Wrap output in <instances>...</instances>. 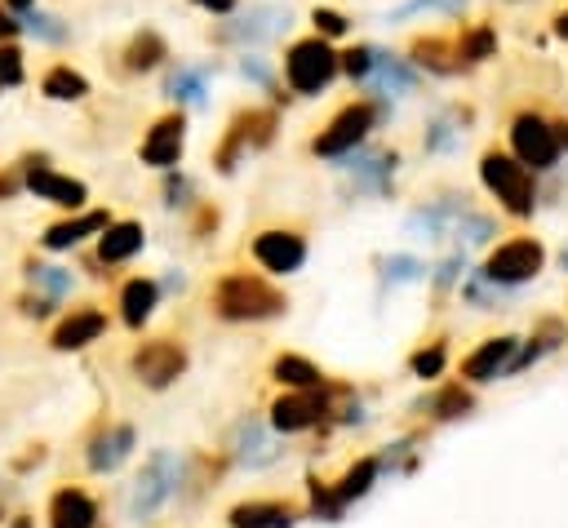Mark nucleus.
I'll return each instance as SVG.
<instances>
[{"label": "nucleus", "instance_id": "nucleus-1", "mask_svg": "<svg viewBox=\"0 0 568 528\" xmlns=\"http://www.w3.org/2000/svg\"><path fill=\"white\" fill-rule=\"evenodd\" d=\"M280 71H284L288 93H297V98H320V93L342 75V49H337L333 40L315 35V31H311V35H297V40H288Z\"/></svg>", "mask_w": 568, "mask_h": 528}, {"label": "nucleus", "instance_id": "nucleus-2", "mask_svg": "<svg viewBox=\"0 0 568 528\" xmlns=\"http://www.w3.org/2000/svg\"><path fill=\"white\" fill-rule=\"evenodd\" d=\"M382 115H386V106H382V98H355V102H346V106H337L333 111V120L311 138V155H320V160H342V155H351L355 146H364L368 142V133L382 124Z\"/></svg>", "mask_w": 568, "mask_h": 528}, {"label": "nucleus", "instance_id": "nucleus-3", "mask_svg": "<svg viewBox=\"0 0 568 528\" xmlns=\"http://www.w3.org/2000/svg\"><path fill=\"white\" fill-rule=\"evenodd\" d=\"M479 182L488 186V195L510 213V217H532L537 209V182H532V169L519 164L510 151H484L479 155Z\"/></svg>", "mask_w": 568, "mask_h": 528}, {"label": "nucleus", "instance_id": "nucleus-4", "mask_svg": "<svg viewBox=\"0 0 568 528\" xmlns=\"http://www.w3.org/2000/svg\"><path fill=\"white\" fill-rule=\"evenodd\" d=\"M288 27H293V9H288V4L257 0V4H248V9H235L231 22H222V27L213 31V40H217V44H235V49H257V44L280 40Z\"/></svg>", "mask_w": 568, "mask_h": 528}, {"label": "nucleus", "instance_id": "nucleus-5", "mask_svg": "<svg viewBox=\"0 0 568 528\" xmlns=\"http://www.w3.org/2000/svg\"><path fill=\"white\" fill-rule=\"evenodd\" d=\"M506 138H510V155H515L519 164H528L532 173L555 169L559 155H564L559 120H546L541 111H519V115H510Z\"/></svg>", "mask_w": 568, "mask_h": 528}, {"label": "nucleus", "instance_id": "nucleus-6", "mask_svg": "<svg viewBox=\"0 0 568 528\" xmlns=\"http://www.w3.org/2000/svg\"><path fill=\"white\" fill-rule=\"evenodd\" d=\"M271 138H275V111H271V106H244V111H235L231 124L222 129L217 146H213L217 173H235V164H240L248 151L266 146Z\"/></svg>", "mask_w": 568, "mask_h": 528}, {"label": "nucleus", "instance_id": "nucleus-7", "mask_svg": "<svg viewBox=\"0 0 568 528\" xmlns=\"http://www.w3.org/2000/svg\"><path fill=\"white\" fill-rule=\"evenodd\" d=\"M213 302H217V315H226V319H262V315H275V311L284 306V297H280L266 280H257V275H248V271L226 275V280L217 284Z\"/></svg>", "mask_w": 568, "mask_h": 528}, {"label": "nucleus", "instance_id": "nucleus-8", "mask_svg": "<svg viewBox=\"0 0 568 528\" xmlns=\"http://www.w3.org/2000/svg\"><path fill=\"white\" fill-rule=\"evenodd\" d=\"M178 479H182V461L173 453H164V448L151 453L146 466H142V475L129 488V519H151L178 493Z\"/></svg>", "mask_w": 568, "mask_h": 528}, {"label": "nucleus", "instance_id": "nucleus-9", "mask_svg": "<svg viewBox=\"0 0 568 528\" xmlns=\"http://www.w3.org/2000/svg\"><path fill=\"white\" fill-rule=\"evenodd\" d=\"M541 262H546V248L532 235H515V240H506V244H497L488 253L484 275L493 284H524V280H532L541 271Z\"/></svg>", "mask_w": 568, "mask_h": 528}, {"label": "nucleus", "instance_id": "nucleus-10", "mask_svg": "<svg viewBox=\"0 0 568 528\" xmlns=\"http://www.w3.org/2000/svg\"><path fill=\"white\" fill-rule=\"evenodd\" d=\"M182 151H186V115H182V111H164V115L146 129L142 146H138L142 164L164 169V173L182 164Z\"/></svg>", "mask_w": 568, "mask_h": 528}, {"label": "nucleus", "instance_id": "nucleus-11", "mask_svg": "<svg viewBox=\"0 0 568 528\" xmlns=\"http://www.w3.org/2000/svg\"><path fill=\"white\" fill-rule=\"evenodd\" d=\"M22 186L36 191L49 204H62V209H84V200H89V186L80 177H67V173L49 169L44 160H27L22 164Z\"/></svg>", "mask_w": 568, "mask_h": 528}, {"label": "nucleus", "instance_id": "nucleus-12", "mask_svg": "<svg viewBox=\"0 0 568 528\" xmlns=\"http://www.w3.org/2000/svg\"><path fill=\"white\" fill-rule=\"evenodd\" d=\"M408 62L417 71H430V75H457L466 71L462 67V49H457V31H422L408 40Z\"/></svg>", "mask_w": 568, "mask_h": 528}, {"label": "nucleus", "instance_id": "nucleus-13", "mask_svg": "<svg viewBox=\"0 0 568 528\" xmlns=\"http://www.w3.org/2000/svg\"><path fill=\"white\" fill-rule=\"evenodd\" d=\"M253 257H257L266 271L288 275V271H297V266L306 262V240H302L297 231L275 226V231H262V235L253 240Z\"/></svg>", "mask_w": 568, "mask_h": 528}, {"label": "nucleus", "instance_id": "nucleus-14", "mask_svg": "<svg viewBox=\"0 0 568 528\" xmlns=\"http://www.w3.org/2000/svg\"><path fill=\"white\" fill-rule=\"evenodd\" d=\"M373 98H408L413 89H417V67L408 62V58H395V53H386V49H377V62H373V75H368V84H364Z\"/></svg>", "mask_w": 568, "mask_h": 528}, {"label": "nucleus", "instance_id": "nucleus-15", "mask_svg": "<svg viewBox=\"0 0 568 528\" xmlns=\"http://www.w3.org/2000/svg\"><path fill=\"white\" fill-rule=\"evenodd\" d=\"M169 58V40L155 31V27H138L124 44H120V71L124 75H146L155 67H164Z\"/></svg>", "mask_w": 568, "mask_h": 528}, {"label": "nucleus", "instance_id": "nucleus-16", "mask_svg": "<svg viewBox=\"0 0 568 528\" xmlns=\"http://www.w3.org/2000/svg\"><path fill=\"white\" fill-rule=\"evenodd\" d=\"M213 84V62H178L164 75V98L178 106H200Z\"/></svg>", "mask_w": 568, "mask_h": 528}, {"label": "nucleus", "instance_id": "nucleus-17", "mask_svg": "<svg viewBox=\"0 0 568 528\" xmlns=\"http://www.w3.org/2000/svg\"><path fill=\"white\" fill-rule=\"evenodd\" d=\"M182 364H186V355H182V346H173V342H151V346H142V351L133 355V368H138V377H142L146 386L173 382V377L182 373Z\"/></svg>", "mask_w": 568, "mask_h": 528}, {"label": "nucleus", "instance_id": "nucleus-18", "mask_svg": "<svg viewBox=\"0 0 568 528\" xmlns=\"http://www.w3.org/2000/svg\"><path fill=\"white\" fill-rule=\"evenodd\" d=\"M235 457L257 470V466H271V461L280 457V444L271 439V430H266L257 417H244V422L235 426Z\"/></svg>", "mask_w": 568, "mask_h": 528}, {"label": "nucleus", "instance_id": "nucleus-19", "mask_svg": "<svg viewBox=\"0 0 568 528\" xmlns=\"http://www.w3.org/2000/svg\"><path fill=\"white\" fill-rule=\"evenodd\" d=\"M515 351H519L515 337H488V342L462 364V377H470V382H488V377H497L501 368H510Z\"/></svg>", "mask_w": 568, "mask_h": 528}, {"label": "nucleus", "instance_id": "nucleus-20", "mask_svg": "<svg viewBox=\"0 0 568 528\" xmlns=\"http://www.w3.org/2000/svg\"><path fill=\"white\" fill-rule=\"evenodd\" d=\"M106 222H111V213H102V209H89V213H75L67 222H53L44 231V248H75L84 235H102Z\"/></svg>", "mask_w": 568, "mask_h": 528}, {"label": "nucleus", "instance_id": "nucleus-21", "mask_svg": "<svg viewBox=\"0 0 568 528\" xmlns=\"http://www.w3.org/2000/svg\"><path fill=\"white\" fill-rule=\"evenodd\" d=\"M40 93L49 102H84L89 98V80L71 62H49L44 75H40Z\"/></svg>", "mask_w": 568, "mask_h": 528}, {"label": "nucleus", "instance_id": "nucleus-22", "mask_svg": "<svg viewBox=\"0 0 568 528\" xmlns=\"http://www.w3.org/2000/svg\"><path fill=\"white\" fill-rule=\"evenodd\" d=\"M142 222H106V231L98 235V257L102 262H129L142 248Z\"/></svg>", "mask_w": 568, "mask_h": 528}, {"label": "nucleus", "instance_id": "nucleus-23", "mask_svg": "<svg viewBox=\"0 0 568 528\" xmlns=\"http://www.w3.org/2000/svg\"><path fill=\"white\" fill-rule=\"evenodd\" d=\"M457 49H462V67H479L488 58H497V27L493 22H470V27H457Z\"/></svg>", "mask_w": 568, "mask_h": 528}, {"label": "nucleus", "instance_id": "nucleus-24", "mask_svg": "<svg viewBox=\"0 0 568 528\" xmlns=\"http://www.w3.org/2000/svg\"><path fill=\"white\" fill-rule=\"evenodd\" d=\"M293 524V506L280 501H248L231 510V528H288Z\"/></svg>", "mask_w": 568, "mask_h": 528}, {"label": "nucleus", "instance_id": "nucleus-25", "mask_svg": "<svg viewBox=\"0 0 568 528\" xmlns=\"http://www.w3.org/2000/svg\"><path fill=\"white\" fill-rule=\"evenodd\" d=\"M22 18V35H31V40H40V44H67L71 40V22L67 18H58V13H49V9H27V13H18Z\"/></svg>", "mask_w": 568, "mask_h": 528}, {"label": "nucleus", "instance_id": "nucleus-26", "mask_svg": "<svg viewBox=\"0 0 568 528\" xmlns=\"http://www.w3.org/2000/svg\"><path fill=\"white\" fill-rule=\"evenodd\" d=\"M133 453V426H111L98 444H93V453H89V466L93 470H115L124 457Z\"/></svg>", "mask_w": 568, "mask_h": 528}, {"label": "nucleus", "instance_id": "nucleus-27", "mask_svg": "<svg viewBox=\"0 0 568 528\" xmlns=\"http://www.w3.org/2000/svg\"><path fill=\"white\" fill-rule=\"evenodd\" d=\"M93 501L80 488H62L53 497V528H93Z\"/></svg>", "mask_w": 568, "mask_h": 528}, {"label": "nucleus", "instance_id": "nucleus-28", "mask_svg": "<svg viewBox=\"0 0 568 528\" xmlns=\"http://www.w3.org/2000/svg\"><path fill=\"white\" fill-rule=\"evenodd\" d=\"M102 328H106V319H102L98 311H75L71 319H62V324H58V333H53V346H58V351L84 346V342H93Z\"/></svg>", "mask_w": 568, "mask_h": 528}, {"label": "nucleus", "instance_id": "nucleus-29", "mask_svg": "<svg viewBox=\"0 0 568 528\" xmlns=\"http://www.w3.org/2000/svg\"><path fill=\"white\" fill-rule=\"evenodd\" d=\"M315 413H320V404L311 395H284V399H275L271 422H275V430H306L315 422Z\"/></svg>", "mask_w": 568, "mask_h": 528}, {"label": "nucleus", "instance_id": "nucleus-30", "mask_svg": "<svg viewBox=\"0 0 568 528\" xmlns=\"http://www.w3.org/2000/svg\"><path fill=\"white\" fill-rule=\"evenodd\" d=\"M120 306H124V324L129 328H142V319L151 315V306H155V284L151 280H129L124 288H120Z\"/></svg>", "mask_w": 568, "mask_h": 528}, {"label": "nucleus", "instance_id": "nucleus-31", "mask_svg": "<svg viewBox=\"0 0 568 528\" xmlns=\"http://www.w3.org/2000/svg\"><path fill=\"white\" fill-rule=\"evenodd\" d=\"M470 0H404L386 13V22H408V18H422V13H439V18H466Z\"/></svg>", "mask_w": 568, "mask_h": 528}, {"label": "nucleus", "instance_id": "nucleus-32", "mask_svg": "<svg viewBox=\"0 0 568 528\" xmlns=\"http://www.w3.org/2000/svg\"><path fill=\"white\" fill-rule=\"evenodd\" d=\"M306 18H311V31L324 35V40H346L351 35V18L342 9H333V4H315Z\"/></svg>", "mask_w": 568, "mask_h": 528}, {"label": "nucleus", "instance_id": "nucleus-33", "mask_svg": "<svg viewBox=\"0 0 568 528\" xmlns=\"http://www.w3.org/2000/svg\"><path fill=\"white\" fill-rule=\"evenodd\" d=\"M373 62H377V44H368V40H359V44L342 49V75H351L355 84H368Z\"/></svg>", "mask_w": 568, "mask_h": 528}, {"label": "nucleus", "instance_id": "nucleus-34", "mask_svg": "<svg viewBox=\"0 0 568 528\" xmlns=\"http://www.w3.org/2000/svg\"><path fill=\"white\" fill-rule=\"evenodd\" d=\"M275 377H280V382H288V386H297V390L320 386V368H315V364H306V359H297V355H284V359L275 364Z\"/></svg>", "mask_w": 568, "mask_h": 528}, {"label": "nucleus", "instance_id": "nucleus-35", "mask_svg": "<svg viewBox=\"0 0 568 528\" xmlns=\"http://www.w3.org/2000/svg\"><path fill=\"white\" fill-rule=\"evenodd\" d=\"M22 80H27V58L13 40H4L0 44V89H18Z\"/></svg>", "mask_w": 568, "mask_h": 528}, {"label": "nucleus", "instance_id": "nucleus-36", "mask_svg": "<svg viewBox=\"0 0 568 528\" xmlns=\"http://www.w3.org/2000/svg\"><path fill=\"white\" fill-rule=\"evenodd\" d=\"M373 479H377V461H359L355 470H346V479H342V488H337V506L351 501V497H364Z\"/></svg>", "mask_w": 568, "mask_h": 528}, {"label": "nucleus", "instance_id": "nucleus-37", "mask_svg": "<svg viewBox=\"0 0 568 528\" xmlns=\"http://www.w3.org/2000/svg\"><path fill=\"white\" fill-rule=\"evenodd\" d=\"M49 297H62L67 288H71V275L62 271V266H36V275H31Z\"/></svg>", "mask_w": 568, "mask_h": 528}, {"label": "nucleus", "instance_id": "nucleus-38", "mask_svg": "<svg viewBox=\"0 0 568 528\" xmlns=\"http://www.w3.org/2000/svg\"><path fill=\"white\" fill-rule=\"evenodd\" d=\"M240 75L244 80H253V84H271V62L262 58V53H240Z\"/></svg>", "mask_w": 568, "mask_h": 528}, {"label": "nucleus", "instance_id": "nucleus-39", "mask_svg": "<svg viewBox=\"0 0 568 528\" xmlns=\"http://www.w3.org/2000/svg\"><path fill=\"white\" fill-rule=\"evenodd\" d=\"M439 364H444V346H430V351H417V355H413V373H417V377H435Z\"/></svg>", "mask_w": 568, "mask_h": 528}, {"label": "nucleus", "instance_id": "nucleus-40", "mask_svg": "<svg viewBox=\"0 0 568 528\" xmlns=\"http://www.w3.org/2000/svg\"><path fill=\"white\" fill-rule=\"evenodd\" d=\"M386 275H390V280H417V275H422V262H417V257H390V262H386Z\"/></svg>", "mask_w": 568, "mask_h": 528}, {"label": "nucleus", "instance_id": "nucleus-41", "mask_svg": "<svg viewBox=\"0 0 568 528\" xmlns=\"http://www.w3.org/2000/svg\"><path fill=\"white\" fill-rule=\"evenodd\" d=\"M453 138H457V129H453V124H444V120H435V124H430V133H426V151H444Z\"/></svg>", "mask_w": 568, "mask_h": 528}, {"label": "nucleus", "instance_id": "nucleus-42", "mask_svg": "<svg viewBox=\"0 0 568 528\" xmlns=\"http://www.w3.org/2000/svg\"><path fill=\"white\" fill-rule=\"evenodd\" d=\"M18 35H22V18L0 0V44H4V40H18Z\"/></svg>", "mask_w": 568, "mask_h": 528}, {"label": "nucleus", "instance_id": "nucleus-43", "mask_svg": "<svg viewBox=\"0 0 568 528\" xmlns=\"http://www.w3.org/2000/svg\"><path fill=\"white\" fill-rule=\"evenodd\" d=\"M164 195H169V204H186V195H191V182L178 173L173 177V169H169V177H164Z\"/></svg>", "mask_w": 568, "mask_h": 528}, {"label": "nucleus", "instance_id": "nucleus-44", "mask_svg": "<svg viewBox=\"0 0 568 528\" xmlns=\"http://www.w3.org/2000/svg\"><path fill=\"white\" fill-rule=\"evenodd\" d=\"M195 9H204L209 18H231L235 9H240V0H191Z\"/></svg>", "mask_w": 568, "mask_h": 528}, {"label": "nucleus", "instance_id": "nucleus-45", "mask_svg": "<svg viewBox=\"0 0 568 528\" xmlns=\"http://www.w3.org/2000/svg\"><path fill=\"white\" fill-rule=\"evenodd\" d=\"M550 27H555V35H559V40L568 44V9H559V13L550 18Z\"/></svg>", "mask_w": 568, "mask_h": 528}, {"label": "nucleus", "instance_id": "nucleus-46", "mask_svg": "<svg viewBox=\"0 0 568 528\" xmlns=\"http://www.w3.org/2000/svg\"><path fill=\"white\" fill-rule=\"evenodd\" d=\"M13 13H27V9H36V0H4Z\"/></svg>", "mask_w": 568, "mask_h": 528}, {"label": "nucleus", "instance_id": "nucleus-47", "mask_svg": "<svg viewBox=\"0 0 568 528\" xmlns=\"http://www.w3.org/2000/svg\"><path fill=\"white\" fill-rule=\"evenodd\" d=\"M564 271H568V248H564Z\"/></svg>", "mask_w": 568, "mask_h": 528}]
</instances>
